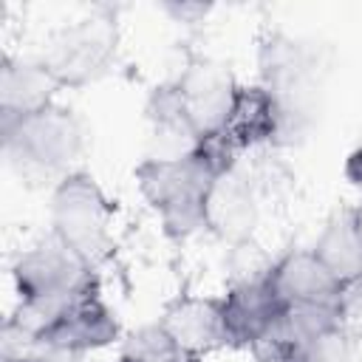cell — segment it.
I'll use <instances>...</instances> for the list:
<instances>
[{"label": "cell", "mask_w": 362, "mask_h": 362, "mask_svg": "<svg viewBox=\"0 0 362 362\" xmlns=\"http://www.w3.org/2000/svg\"><path fill=\"white\" fill-rule=\"evenodd\" d=\"M238 85L226 65L201 57L187 62L175 79L156 85L144 113L156 136L178 141V150L187 153L221 130Z\"/></svg>", "instance_id": "6da1fadb"}, {"label": "cell", "mask_w": 362, "mask_h": 362, "mask_svg": "<svg viewBox=\"0 0 362 362\" xmlns=\"http://www.w3.org/2000/svg\"><path fill=\"white\" fill-rule=\"evenodd\" d=\"M221 170H229V164L206 144H195L187 153L139 161L133 181L150 212L158 218L161 232L181 243L204 232V201Z\"/></svg>", "instance_id": "7a4b0ae2"}, {"label": "cell", "mask_w": 362, "mask_h": 362, "mask_svg": "<svg viewBox=\"0 0 362 362\" xmlns=\"http://www.w3.org/2000/svg\"><path fill=\"white\" fill-rule=\"evenodd\" d=\"M322 76L325 59L311 40L280 28H269L257 40V85L274 96L283 119L277 147L294 144L311 130Z\"/></svg>", "instance_id": "3957f363"}, {"label": "cell", "mask_w": 362, "mask_h": 362, "mask_svg": "<svg viewBox=\"0 0 362 362\" xmlns=\"http://www.w3.org/2000/svg\"><path fill=\"white\" fill-rule=\"evenodd\" d=\"M3 150L14 173L25 181H62L79 170L88 147V130L68 105H48L17 122H0Z\"/></svg>", "instance_id": "277c9868"}, {"label": "cell", "mask_w": 362, "mask_h": 362, "mask_svg": "<svg viewBox=\"0 0 362 362\" xmlns=\"http://www.w3.org/2000/svg\"><path fill=\"white\" fill-rule=\"evenodd\" d=\"M51 235L90 269L113 249V204L88 170H74L51 187Z\"/></svg>", "instance_id": "5b68a950"}, {"label": "cell", "mask_w": 362, "mask_h": 362, "mask_svg": "<svg viewBox=\"0 0 362 362\" xmlns=\"http://www.w3.org/2000/svg\"><path fill=\"white\" fill-rule=\"evenodd\" d=\"M119 54V25L107 11H90L57 28L40 54L59 88H88L107 76Z\"/></svg>", "instance_id": "8992f818"}, {"label": "cell", "mask_w": 362, "mask_h": 362, "mask_svg": "<svg viewBox=\"0 0 362 362\" xmlns=\"http://www.w3.org/2000/svg\"><path fill=\"white\" fill-rule=\"evenodd\" d=\"M122 342V325L116 311L105 303L99 283L79 291L68 303H62L54 317L40 328L34 348L62 351L74 356H85L102 348Z\"/></svg>", "instance_id": "52a82bcc"}, {"label": "cell", "mask_w": 362, "mask_h": 362, "mask_svg": "<svg viewBox=\"0 0 362 362\" xmlns=\"http://www.w3.org/2000/svg\"><path fill=\"white\" fill-rule=\"evenodd\" d=\"M280 107L274 96L252 82V85H238L229 113L215 136H209L204 144L226 164H240V156L260 150V147H277L280 141Z\"/></svg>", "instance_id": "ba28073f"}, {"label": "cell", "mask_w": 362, "mask_h": 362, "mask_svg": "<svg viewBox=\"0 0 362 362\" xmlns=\"http://www.w3.org/2000/svg\"><path fill=\"white\" fill-rule=\"evenodd\" d=\"M260 223V187L240 167L221 170L204 201V232L229 246H243Z\"/></svg>", "instance_id": "9c48e42d"}, {"label": "cell", "mask_w": 362, "mask_h": 362, "mask_svg": "<svg viewBox=\"0 0 362 362\" xmlns=\"http://www.w3.org/2000/svg\"><path fill=\"white\" fill-rule=\"evenodd\" d=\"M156 322L170 334L187 362H201L204 356L229 348L221 317V297L178 294L161 308Z\"/></svg>", "instance_id": "30bf717a"}, {"label": "cell", "mask_w": 362, "mask_h": 362, "mask_svg": "<svg viewBox=\"0 0 362 362\" xmlns=\"http://www.w3.org/2000/svg\"><path fill=\"white\" fill-rule=\"evenodd\" d=\"M266 277L280 297L283 308H328L339 311L342 286L325 272L317 255L308 249H288L283 252L269 269Z\"/></svg>", "instance_id": "8fae6325"}, {"label": "cell", "mask_w": 362, "mask_h": 362, "mask_svg": "<svg viewBox=\"0 0 362 362\" xmlns=\"http://www.w3.org/2000/svg\"><path fill=\"white\" fill-rule=\"evenodd\" d=\"M221 297V317L229 348H252L283 314V303L274 294L266 269L260 274L232 283Z\"/></svg>", "instance_id": "7c38bea8"}, {"label": "cell", "mask_w": 362, "mask_h": 362, "mask_svg": "<svg viewBox=\"0 0 362 362\" xmlns=\"http://www.w3.org/2000/svg\"><path fill=\"white\" fill-rule=\"evenodd\" d=\"M59 82L42 57H3L0 65V122H17L57 102Z\"/></svg>", "instance_id": "4fadbf2b"}, {"label": "cell", "mask_w": 362, "mask_h": 362, "mask_svg": "<svg viewBox=\"0 0 362 362\" xmlns=\"http://www.w3.org/2000/svg\"><path fill=\"white\" fill-rule=\"evenodd\" d=\"M311 252L342 288L359 283L362 280V212L354 206H342L331 212L317 240L311 243Z\"/></svg>", "instance_id": "5bb4252c"}, {"label": "cell", "mask_w": 362, "mask_h": 362, "mask_svg": "<svg viewBox=\"0 0 362 362\" xmlns=\"http://www.w3.org/2000/svg\"><path fill=\"white\" fill-rule=\"evenodd\" d=\"M116 362H187V356L158 322H147L122 337Z\"/></svg>", "instance_id": "9a60e30c"}, {"label": "cell", "mask_w": 362, "mask_h": 362, "mask_svg": "<svg viewBox=\"0 0 362 362\" xmlns=\"http://www.w3.org/2000/svg\"><path fill=\"white\" fill-rule=\"evenodd\" d=\"M356 339L339 325H328L308 339V362H354Z\"/></svg>", "instance_id": "2e32d148"}, {"label": "cell", "mask_w": 362, "mask_h": 362, "mask_svg": "<svg viewBox=\"0 0 362 362\" xmlns=\"http://www.w3.org/2000/svg\"><path fill=\"white\" fill-rule=\"evenodd\" d=\"M339 325L359 342L362 339V280L348 286L339 300Z\"/></svg>", "instance_id": "e0dca14e"}, {"label": "cell", "mask_w": 362, "mask_h": 362, "mask_svg": "<svg viewBox=\"0 0 362 362\" xmlns=\"http://www.w3.org/2000/svg\"><path fill=\"white\" fill-rule=\"evenodd\" d=\"M175 23H187V25H192V23H201L212 8L209 6H204V3H164L161 6Z\"/></svg>", "instance_id": "ac0fdd59"}, {"label": "cell", "mask_w": 362, "mask_h": 362, "mask_svg": "<svg viewBox=\"0 0 362 362\" xmlns=\"http://www.w3.org/2000/svg\"><path fill=\"white\" fill-rule=\"evenodd\" d=\"M342 173H345V178H348L354 187H362V144H359L356 150H351V153H348Z\"/></svg>", "instance_id": "d6986e66"}, {"label": "cell", "mask_w": 362, "mask_h": 362, "mask_svg": "<svg viewBox=\"0 0 362 362\" xmlns=\"http://www.w3.org/2000/svg\"><path fill=\"white\" fill-rule=\"evenodd\" d=\"M0 362H34L31 354H0Z\"/></svg>", "instance_id": "ffe728a7"}]
</instances>
